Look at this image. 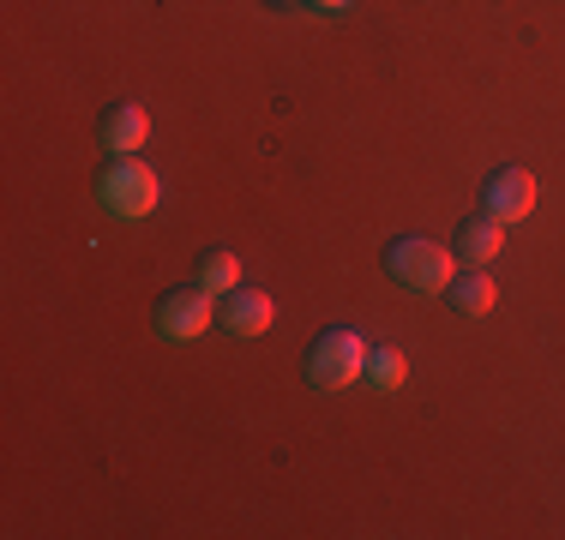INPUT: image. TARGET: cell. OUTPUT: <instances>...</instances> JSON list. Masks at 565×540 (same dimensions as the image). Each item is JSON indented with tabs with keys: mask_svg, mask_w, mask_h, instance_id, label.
<instances>
[{
	"mask_svg": "<svg viewBox=\"0 0 565 540\" xmlns=\"http://www.w3.org/2000/svg\"><path fill=\"white\" fill-rule=\"evenodd\" d=\"M385 270H392V282H403L409 294H446L451 277H457V259L427 235H397L392 247H385Z\"/></svg>",
	"mask_w": 565,
	"mask_h": 540,
	"instance_id": "1",
	"label": "cell"
},
{
	"mask_svg": "<svg viewBox=\"0 0 565 540\" xmlns=\"http://www.w3.org/2000/svg\"><path fill=\"white\" fill-rule=\"evenodd\" d=\"M367 372V336L355 324H331L313 348H307V385L313 390H349Z\"/></svg>",
	"mask_w": 565,
	"mask_h": 540,
	"instance_id": "2",
	"label": "cell"
},
{
	"mask_svg": "<svg viewBox=\"0 0 565 540\" xmlns=\"http://www.w3.org/2000/svg\"><path fill=\"white\" fill-rule=\"evenodd\" d=\"M97 193H103V205L115 216H127V223H139V216H151L163 205V181H157V169L145 156H115L109 174L97 181Z\"/></svg>",
	"mask_w": 565,
	"mask_h": 540,
	"instance_id": "3",
	"label": "cell"
},
{
	"mask_svg": "<svg viewBox=\"0 0 565 540\" xmlns=\"http://www.w3.org/2000/svg\"><path fill=\"white\" fill-rule=\"evenodd\" d=\"M211 318H217V294H211L205 282H193V289H169L163 301H157V331H163L169 343H193V336H205Z\"/></svg>",
	"mask_w": 565,
	"mask_h": 540,
	"instance_id": "4",
	"label": "cell"
},
{
	"mask_svg": "<svg viewBox=\"0 0 565 540\" xmlns=\"http://www.w3.org/2000/svg\"><path fill=\"white\" fill-rule=\"evenodd\" d=\"M481 210L493 216V223H523V216L535 210V174L530 169H493L488 186H481Z\"/></svg>",
	"mask_w": 565,
	"mask_h": 540,
	"instance_id": "5",
	"label": "cell"
},
{
	"mask_svg": "<svg viewBox=\"0 0 565 540\" xmlns=\"http://www.w3.org/2000/svg\"><path fill=\"white\" fill-rule=\"evenodd\" d=\"M271 318H277V306H271V294H265V289H228L223 294L228 336H265V331H271Z\"/></svg>",
	"mask_w": 565,
	"mask_h": 540,
	"instance_id": "6",
	"label": "cell"
},
{
	"mask_svg": "<svg viewBox=\"0 0 565 540\" xmlns=\"http://www.w3.org/2000/svg\"><path fill=\"white\" fill-rule=\"evenodd\" d=\"M145 139H151V115H145V102L103 108V144H109L115 156H139Z\"/></svg>",
	"mask_w": 565,
	"mask_h": 540,
	"instance_id": "7",
	"label": "cell"
},
{
	"mask_svg": "<svg viewBox=\"0 0 565 540\" xmlns=\"http://www.w3.org/2000/svg\"><path fill=\"white\" fill-rule=\"evenodd\" d=\"M446 301H451V313H457V318H488L493 306H500V282H493L481 264H469L463 277H451Z\"/></svg>",
	"mask_w": 565,
	"mask_h": 540,
	"instance_id": "8",
	"label": "cell"
},
{
	"mask_svg": "<svg viewBox=\"0 0 565 540\" xmlns=\"http://www.w3.org/2000/svg\"><path fill=\"white\" fill-rule=\"evenodd\" d=\"M500 247H505V223H493L488 210L469 216V223L457 228V259H463V264H493V259H500Z\"/></svg>",
	"mask_w": 565,
	"mask_h": 540,
	"instance_id": "9",
	"label": "cell"
},
{
	"mask_svg": "<svg viewBox=\"0 0 565 540\" xmlns=\"http://www.w3.org/2000/svg\"><path fill=\"white\" fill-rule=\"evenodd\" d=\"M361 378H367L373 390H397L403 378H409V360H403V348H392V343H373L367 348V372Z\"/></svg>",
	"mask_w": 565,
	"mask_h": 540,
	"instance_id": "10",
	"label": "cell"
},
{
	"mask_svg": "<svg viewBox=\"0 0 565 540\" xmlns=\"http://www.w3.org/2000/svg\"><path fill=\"white\" fill-rule=\"evenodd\" d=\"M199 282H205L211 294H228V289H241V259H235L228 247L205 252V259H199Z\"/></svg>",
	"mask_w": 565,
	"mask_h": 540,
	"instance_id": "11",
	"label": "cell"
},
{
	"mask_svg": "<svg viewBox=\"0 0 565 540\" xmlns=\"http://www.w3.org/2000/svg\"><path fill=\"white\" fill-rule=\"evenodd\" d=\"M307 7H319V12H343L349 0H307Z\"/></svg>",
	"mask_w": 565,
	"mask_h": 540,
	"instance_id": "12",
	"label": "cell"
}]
</instances>
